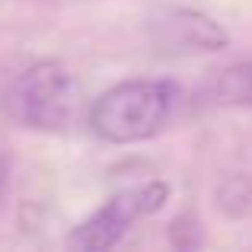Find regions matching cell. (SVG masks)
I'll use <instances>...</instances> for the list:
<instances>
[{"instance_id":"cell-5","label":"cell","mask_w":252,"mask_h":252,"mask_svg":"<svg viewBox=\"0 0 252 252\" xmlns=\"http://www.w3.org/2000/svg\"><path fill=\"white\" fill-rule=\"evenodd\" d=\"M201 93L211 105H252V61L214 74Z\"/></svg>"},{"instance_id":"cell-3","label":"cell","mask_w":252,"mask_h":252,"mask_svg":"<svg viewBox=\"0 0 252 252\" xmlns=\"http://www.w3.org/2000/svg\"><path fill=\"white\" fill-rule=\"evenodd\" d=\"M169 185L166 182H141L122 189L102 204L93 217H86L80 227L74 230V246L80 249H112L115 243L125 240L131 227L141 217H150L166 204Z\"/></svg>"},{"instance_id":"cell-1","label":"cell","mask_w":252,"mask_h":252,"mask_svg":"<svg viewBox=\"0 0 252 252\" xmlns=\"http://www.w3.org/2000/svg\"><path fill=\"white\" fill-rule=\"evenodd\" d=\"M179 102L182 90L172 80L134 77L99 93L90 102L86 125L109 144H141L169 128Z\"/></svg>"},{"instance_id":"cell-2","label":"cell","mask_w":252,"mask_h":252,"mask_svg":"<svg viewBox=\"0 0 252 252\" xmlns=\"http://www.w3.org/2000/svg\"><path fill=\"white\" fill-rule=\"evenodd\" d=\"M16 125L42 134H74L90 115L80 77L58 61H38L13 80L3 99Z\"/></svg>"},{"instance_id":"cell-4","label":"cell","mask_w":252,"mask_h":252,"mask_svg":"<svg viewBox=\"0 0 252 252\" xmlns=\"http://www.w3.org/2000/svg\"><path fill=\"white\" fill-rule=\"evenodd\" d=\"M150 42L160 55L195 58L227 48L230 35L214 16L191 6H160L150 16Z\"/></svg>"}]
</instances>
